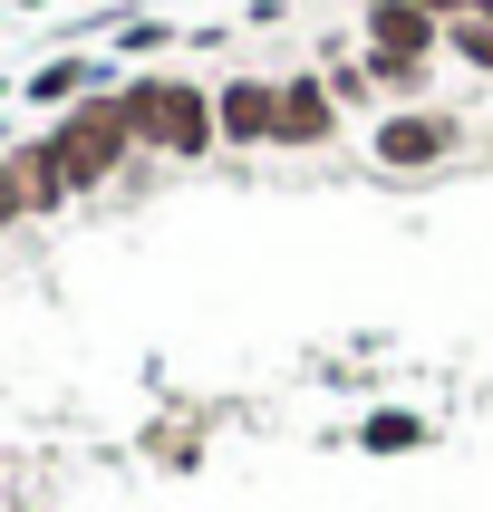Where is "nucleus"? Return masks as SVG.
I'll return each mask as SVG.
<instances>
[{"instance_id": "obj_1", "label": "nucleus", "mask_w": 493, "mask_h": 512, "mask_svg": "<svg viewBox=\"0 0 493 512\" xmlns=\"http://www.w3.org/2000/svg\"><path fill=\"white\" fill-rule=\"evenodd\" d=\"M116 97H126V116H136V145H145V155L194 165V155H213V145H223L213 87H194V78H136V87H116Z\"/></svg>"}, {"instance_id": "obj_2", "label": "nucleus", "mask_w": 493, "mask_h": 512, "mask_svg": "<svg viewBox=\"0 0 493 512\" xmlns=\"http://www.w3.org/2000/svg\"><path fill=\"white\" fill-rule=\"evenodd\" d=\"M49 155L58 174H68V194H97L126 155H145L136 145V116H126V97H78V107L49 126Z\"/></svg>"}, {"instance_id": "obj_3", "label": "nucleus", "mask_w": 493, "mask_h": 512, "mask_svg": "<svg viewBox=\"0 0 493 512\" xmlns=\"http://www.w3.org/2000/svg\"><path fill=\"white\" fill-rule=\"evenodd\" d=\"M464 155V116L455 107H387L377 116V136H368V165L377 174H435V165H455Z\"/></svg>"}, {"instance_id": "obj_4", "label": "nucleus", "mask_w": 493, "mask_h": 512, "mask_svg": "<svg viewBox=\"0 0 493 512\" xmlns=\"http://www.w3.org/2000/svg\"><path fill=\"white\" fill-rule=\"evenodd\" d=\"M358 49H368V58H416V68H435V58H445V20H426L416 0H368V10H358Z\"/></svg>"}, {"instance_id": "obj_5", "label": "nucleus", "mask_w": 493, "mask_h": 512, "mask_svg": "<svg viewBox=\"0 0 493 512\" xmlns=\"http://www.w3.org/2000/svg\"><path fill=\"white\" fill-rule=\"evenodd\" d=\"M339 97H329V78H319V68H290V78H281V145H290V155H310V145H329V136H339Z\"/></svg>"}, {"instance_id": "obj_6", "label": "nucleus", "mask_w": 493, "mask_h": 512, "mask_svg": "<svg viewBox=\"0 0 493 512\" xmlns=\"http://www.w3.org/2000/svg\"><path fill=\"white\" fill-rule=\"evenodd\" d=\"M213 116H223V145H281V78H223Z\"/></svg>"}, {"instance_id": "obj_7", "label": "nucleus", "mask_w": 493, "mask_h": 512, "mask_svg": "<svg viewBox=\"0 0 493 512\" xmlns=\"http://www.w3.org/2000/svg\"><path fill=\"white\" fill-rule=\"evenodd\" d=\"M435 426L416 406H368V426H358V455H426Z\"/></svg>"}, {"instance_id": "obj_8", "label": "nucleus", "mask_w": 493, "mask_h": 512, "mask_svg": "<svg viewBox=\"0 0 493 512\" xmlns=\"http://www.w3.org/2000/svg\"><path fill=\"white\" fill-rule=\"evenodd\" d=\"M87 87H97V68H87V58H58V68H39V78H29V97H49V107H78Z\"/></svg>"}, {"instance_id": "obj_9", "label": "nucleus", "mask_w": 493, "mask_h": 512, "mask_svg": "<svg viewBox=\"0 0 493 512\" xmlns=\"http://www.w3.org/2000/svg\"><path fill=\"white\" fill-rule=\"evenodd\" d=\"M445 58H464L474 78H493V20H455L445 29Z\"/></svg>"}, {"instance_id": "obj_10", "label": "nucleus", "mask_w": 493, "mask_h": 512, "mask_svg": "<svg viewBox=\"0 0 493 512\" xmlns=\"http://www.w3.org/2000/svg\"><path fill=\"white\" fill-rule=\"evenodd\" d=\"M20 213H39V203H29V184H20V155H0V223H20Z\"/></svg>"}, {"instance_id": "obj_11", "label": "nucleus", "mask_w": 493, "mask_h": 512, "mask_svg": "<svg viewBox=\"0 0 493 512\" xmlns=\"http://www.w3.org/2000/svg\"><path fill=\"white\" fill-rule=\"evenodd\" d=\"M416 10H426V20H445V29H455V20H474L484 0H416Z\"/></svg>"}]
</instances>
